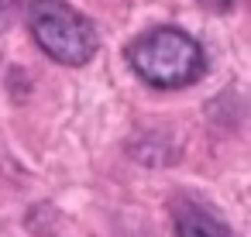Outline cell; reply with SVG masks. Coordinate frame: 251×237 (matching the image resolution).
Segmentation results:
<instances>
[{"label": "cell", "instance_id": "cell-1", "mask_svg": "<svg viewBox=\"0 0 251 237\" xmlns=\"http://www.w3.org/2000/svg\"><path fill=\"white\" fill-rule=\"evenodd\" d=\"M127 62L131 69L158 86V90H179L196 83L206 72V55L196 45V38H189L179 28H151L141 38H134L127 45Z\"/></svg>", "mask_w": 251, "mask_h": 237}, {"label": "cell", "instance_id": "cell-2", "mask_svg": "<svg viewBox=\"0 0 251 237\" xmlns=\"http://www.w3.org/2000/svg\"><path fill=\"white\" fill-rule=\"evenodd\" d=\"M28 28L38 48L59 66H86L100 48L97 28L66 0H31Z\"/></svg>", "mask_w": 251, "mask_h": 237}, {"label": "cell", "instance_id": "cell-3", "mask_svg": "<svg viewBox=\"0 0 251 237\" xmlns=\"http://www.w3.org/2000/svg\"><path fill=\"white\" fill-rule=\"evenodd\" d=\"M176 237H230L224 220H217L210 210L186 203L176 210Z\"/></svg>", "mask_w": 251, "mask_h": 237}, {"label": "cell", "instance_id": "cell-4", "mask_svg": "<svg viewBox=\"0 0 251 237\" xmlns=\"http://www.w3.org/2000/svg\"><path fill=\"white\" fill-rule=\"evenodd\" d=\"M14 7H18V0H0V31H7L11 21H14Z\"/></svg>", "mask_w": 251, "mask_h": 237}, {"label": "cell", "instance_id": "cell-5", "mask_svg": "<svg viewBox=\"0 0 251 237\" xmlns=\"http://www.w3.org/2000/svg\"><path fill=\"white\" fill-rule=\"evenodd\" d=\"M200 4H206L213 11H224V7H230V0H200Z\"/></svg>", "mask_w": 251, "mask_h": 237}]
</instances>
